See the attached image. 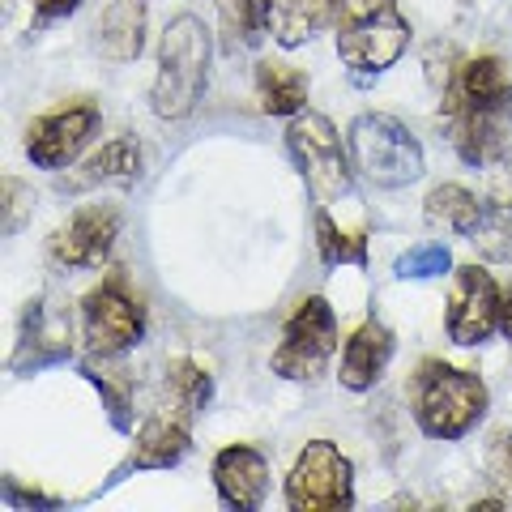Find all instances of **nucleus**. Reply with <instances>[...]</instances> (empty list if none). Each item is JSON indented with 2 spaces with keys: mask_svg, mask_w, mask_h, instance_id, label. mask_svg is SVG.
Listing matches in <instances>:
<instances>
[{
  "mask_svg": "<svg viewBox=\"0 0 512 512\" xmlns=\"http://www.w3.org/2000/svg\"><path fill=\"white\" fill-rule=\"evenodd\" d=\"M410 410L414 423L427 440H461L487 419L491 393L478 372L470 367H453L444 359L419 363V372L410 376Z\"/></svg>",
  "mask_w": 512,
  "mask_h": 512,
  "instance_id": "1",
  "label": "nucleus"
},
{
  "mask_svg": "<svg viewBox=\"0 0 512 512\" xmlns=\"http://www.w3.org/2000/svg\"><path fill=\"white\" fill-rule=\"evenodd\" d=\"M210 86V30L201 18L180 13L158 39V73L150 86V107L158 120H188Z\"/></svg>",
  "mask_w": 512,
  "mask_h": 512,
  "instance_id": "2",
  "label": "nucleus"
},
{
  "mask_svg": "<svg viewBox=\"0 0 512 512\" xmlns=\"http://www.w3.org/2000/svg\"><path fill=\"white\" fill-rule=\"evenodd\" d=\"M346 146L355 171L376 188H406L427 171L423 141L389 111H359L346 128Z\"/></svg>",
  "mask_w": 512,
  "mask_h": 512,
  "instance_id": "3",
  "label": "nucleus"
},
{
  "mask_svg": "<svg viewBox=\"0 0 512 512\" xmlns=\"http://www.w3.org/2000/svg\"><path fill=\"white\" fill-rule=\"evenodd\" d=\"M333 30L342 64L363 77L393 69L410 47V22L397 0H342Z\"/></svg>",
  "mask_w": 512,
  "mask_h": 512,
  "instance_id": "4",
  "label": "nucleus"
},
{
  "mask_svg": "<svg viewBox=\"0 0 512 512\" xmlns=\"http://www.w3.org/2000/svg\"><path fill=\"white\" fill-rule=\"evenodd\" d=\"M346 150L350 146H342L333 120L312 107H303L286 124V154H291L295 171L303 175V184H308V192L320 205L350 197V188H355V158Z\"/></svg>",
  "mask_w": 512,
  "mask_h": 512,
  "instance_id": "5",
  "label": "nucleus"
},
{
  "mask_svg": "<svg viewBox=\"0 0 512 512\" xmlns=\"http://www.w3.org/2000/svg\"><path fill=\"white\" fill-rule=\"evenodd\" d=\"M333 355H338V312L329 308L325 295H308L295 303V312L282 325V342L274 350V376L295 384H316L329 372Z\"/></svg>",
  "mask_w": 512,
  "mask_h": 512,
  "instance_id": "6",
  "label": "nucleus"
},
{
  "mask_svg": "<svg viewBox=\"0 0 512 512\" xmlns=\"http://www.w3.org/2000/svg\"><path fill=\"white\" fill-rule=\"evenodd\" d=\"M282 491L291 512H342L355 504V466L333 440H308Z\"/></svg>",
  "mask_w": 512,
  "mask_h": 512,
  "instance_id": "7",
  "label": "nucleus"
},
{
  "mask_svg": "<svg viewBox=\"0 0 512 512\" xmlns=\"http://www.w3.org/2000/svg\"><path fill=\"white\" fill-rule=\"evenodd\" d=\"M82 338L90 355L124 359L141 338H146V308L128 291V282L116 274L99 282L82 299Z\"/></svg>",
  "mask_w": 512,
  "mask_h": 512,
  "instance_id": "8",
  "label": "nucleus"
},
{
  "mask_svg": "<svg viewBox=\"0 0 512 512\" xmlns=\"http://www.w3.org/2000/svg\"><path fill=\"white\" fill-rule=\"evenodd\" d=\"M103 124V111L94 99H73V103H60L56 111L30 120L26 128V158L35 163L39 171H64L69 163L82 158V150L94 141Z\"/></svg>",
  "mask_w": 512,
  "mask_h": 512,
  "instance_id": "9",
  "label": "nucleus"
},
{
  "mask_svg": "<svg viewBox=\"0 0 512 512\" xmlns=\"http://www.w3.org/2000/svg\"><path fill=\"white\" fill-rule=\"evenodd\" d=\"M500 286L483 265H453L448 286V338L457 346H483L491 333H500Z\"/></svg>",
  "mask_w": 512,
  "mask_h": 512,
  "instance_id": "10",
  "label": "nucleus"
},
{
  "mask_svg": "<svg viewBox=\"0 0 512 512\" xmlns=\"http://www.w3.org/2000/svg\"><path fill=\"white\" fill-rule=\"evenodd\" d=\"M120 239V210L116 205H82L69 214L64 227L47 239V261L56 269H103L111 261V248Z\"/></svg>",
  "mask_w": 512,
  "mask_h": 512,
  "instance_id": "11",
  "label": "nucleus"
},
{
  "mask_svg": "<svg viewBox=\"0 0 512 512\" xmlns=\"http://www.w3.org/2000/svg\"><path fill=\"white\" fill-rule=\"evenodd\" d=\"M73 355V316L56 299H35L22 316L18 350H13V372H43Z\"/></svg>",
  "mask_w": 512,
  "mask_h": 512,
  "instance_id": "12",
  "label": "nucleus"
},
{
  "mask_svg": "<svg viewBox=\"0 0 512 512\" xmlns=\"http://www.w3.org/2000/svg\"><path fill=\"white\" fill-rule=\"evenodd\" d=\"M483 171H487L483 222L470 235V244L487 261H512V146H504Z\"/></svg>",
  "mask_w": 512,
  "mask_h": 512,
  "instance_id": "13",
  "label": "nucleus"
},
{
  "mask_svg": "<svg viewBox=\"0 0 512 512\" xmlns=\"http://www.w3.org/2000/svg\"><path fill=\"white\" fill-rule=\"evenodd\" d=\"M440 116L448 124V141L461 163L470 167H487L495 154L504 150V116L495 111H478L470 103H461L457 94H440Z\"/></svg>",
  "mask_w": 512,
  "mask_h": 512,
  "instance_id": "14",
  "label": "nucleus"
},
{
  "mask_svg": "<svg viewBox=\"0 0 512 512\" xmlns=\"http://www.w3.org/2000/svg\"><path fill=\"white\" fill-rule=\"evenodd\" d=\"M214 491L231 512H256L269 495V461L252 444H227L214 457Z\"/></svg>",
  "mask_w": 512,
  "mask_h": 512,
  "instance_id": "15",
  "label": "nucleus"
},
{
  "mask_svg": "<svg viewBox=\"0 0 512 512\" xmlns=\"http://www.w3.org/2000/svg\"><path fill=\"white\" fill-rule=\"evenodd\" d=\"M192 448V419L175 414L167 406H154L150 419L141 423V431L133 436V453L120 466V474L128 470H171L180 466Z\"/></svg>",
  "mask_w": 512,
  "mask_h": 512,
  "instance_id": "16",
  "label": "nucleus"
},
{
  "mask_svg": "<svg viewBox=\"0 0 512 512\" xmlns=\"http://www.w3.org/2000/svg\"><path fill=\"white\" fill-rule=\"evenodd\" d=\"M393 350H397L393 329L384 325V320L367 316L363 325L346 338V346H342V367H338L342 389H350V393L376 389L380 376L389 372V363H393Z\"/></svg>",
  "mask_w": 512,
  "mask_h": 512,
  "instance_id": "17",
  "label": "nucleus"
},
{
  "mask_svg": "<svg viewBox=\"0 0 512 512\" xmlns=\"http://www.w3.org/2000/svg\"><path fill=\"white\" fill-rule=\"evenodd\" d=\"M338 5L342 0H261L265 35L286 52H295L338 22Z\"/></svg>",
  "mask_w": 512,
  "mask_h": 512,
  "instance_id": "18",
  "label": "nucleus"
},
{
  "mask_svg": "<svg viewBox=\"0 0 512 512\" xmlns=\"http://www.w3.org/2000/svg\"><path fill=\"white\" fill-rule=\"evenodd\" d=\"M444 90L478 111L504 116L512 107V64L500 56H474L457 69V77H444Z\"/></svg>",
  "mask_w": 512,
  "mask_h": 512,
  "instance_id": "19",
  "label": "nucleus"
},
{
  "mask_svg": "<svg viewBox=\"0 0 512 512\" xmlns=\"http://www.w3.org/2000/svg\"><path fill=\"white\" fill-rule=\"evenodd\" d=\"M146 0H111L94 22V47L107 60H137L141 47H146Z\"/></svg>",
  "mask_w": 512,
  "mask_h": 512,
  "instance_id": "20",
  "label": "nucleus"
},
{
  "mask_svg": "<svg viewBox=\"0 0 512 512\" xmlns=\"http://www.w3.org/2000/svg\"><path fill=\"white\" fill-rule=\"evenodd\" d=\"M77 376L90 380L94 389H99V397H103V410H107L111 427H116L120 436H133V419H137L133 397H137V384H133V376H128L124 367H120V359L90 355V359L77 363Z\"/></svg>",
  "mask_w": 512,
  "mask_h": 512,
  "instance_id": "21",
  "label": "nucleus"
},
{
  "mask_svg": "<svg viewBox=\"0 0 512 512\" xmlns=\"http://www.w3.org/2000/svg\"><path fill=\"white\" fill-rule=\"evenodd\" d=\"M308 73L295 69V64L282 60H261L256 64V103H261L265 116L291 120L308 107Z\"/></svg>",
  "mask_w": 512,
  "mask_h": 512,
  "instance_id": "22",
  "label": "nucleus"
},
{
  "mask_svg": "<svg viewBox=\"0 0 512 512\" xmlns=\"http://www.w3.org/2000/svg\"><path fill=\"white\" fill-rule=\"evenodd\" d=\"M210 397H214V380L197 359L184 355V359L167 363L163 384H158V406L184 414V419H197V414L210 406Z\"/></svg>",
  "mask_w": 512,
  "mask_h": 512,
  "instance_id": "23",
  "label": "nucleus"
},
{
  "mask_svg": "<svg viewBox=\"0 0 512 512\" xmlns=\"http://www.w3.org/2000/svg\"><path fill=\"white\" fill-rule=\"evenodd\" d=\"M423 218L436 231L470 239L478 231V222H483V197H474L466 184H436L423 201Z\"/></svg>",
  "mask_w": 512,
  "mask_h": 512,
  "instance_id": "24",
  "label": "nucleus"
},
{
  "mask_svg": "<svg viewBox=\"0 0 512 512\" xmlns=\"http://www.w3.org/2000/svg\"><path fill=\"white\" fill-rule=\"evenodd\" d=\"M141 180V150L133 137H111L82 163V180L77 184H137Z\"/></svg>",
  "mask_w": 512,
  "mask_h": 512,
  "instance_id": "25",
  "label": "nucleus"
},
{
  "mask_svg": "<svg viewBox=\"0 0 512 512\" xmlns=\"http://www.w3.org/2000/svg\"><path fill=\"white\" fill-rule=\"evenodd\" d=\"M316 252L325 269L338 265H367V235L363 231H342L338 222L329 218V210L320 205L316 210Z\"/></svg>",
  "mask_w": 512,
  "mask_h": 512,
  "instance_id": "26",
  "label": "nucleus"
},
{
  "mask_svg": "<svg viewBox=\"0 0 512 512\" xmlns=\"http://www.w3.org/2000/svg\"><path fill=\"white\" fill-rule=\"evenodd\" d=\"M483 474H487L491 495H500L504 504H512V427H500V431L487 436Z\"/></svg>",
  "mask_w": 512,
  "mask_h": 512,
  "instance_id": "27",
  "label": "nucleus"
},
{
  "mask_svg": "<svg viewBox=\"0 0 512 512\" xmlns=\"http://www.w3.org/2000/svg\"><path fill=\"white\" fill-rule=\"evenodd\" d=\"M397 278H414V282H423V278H444V274H453V252H448V244H414L410 252L397 256Z\"/></svg>",
  "mask_w": 512,
  "mask_h": 512,
  "instance_id": "28",
  "label": "nucleus"
},
{
  "mask_svg": "<svg viewBox=\"0 0 512 512\" xmlns=\"http://www.w3.org/2000/svg\"><path fill=\"white\" fill-rule=\"evenodd\" d=\"M222 30L239 43H256L265 35V22H261V0H214Z\"/></svg>",
  "mask_w": 512,
  "mask_h": 512,
  "instance_id": "29",
  "label": "nucleus"
},
{
  "mask_svg": "<svg viewBox=\"0 0 512 512\" xmlns=\"http://www.w3.org/2000/svg\"><path fill=\"white\" fill-rule=\"evenodd\" d=\"M5 197H9V205H5V235H18L26 227L30 210H35V192L9 175V180H5Z\"/></svg>",
  "mask_w": 512,
  "mask_h": 512,
  "instance_id": "30",
  "label": "nucleus"
},
{
  "mask_svg": "<svg viewBox=\"0 0 512 512\" xmlns=\"http://www.w3.org/2000/svg\"><path fill=\"white\" fill-rule=\"evenodd\" d=\"M5 504L9 508H56L60 500H52V495H39V491H22L13 478H5Z\"/></svg>",
  "mask_w": 512,
  "mask_h": 512,
  "instance_id": "31",
  "label": "nucleus"
},
{
  "mask_svg": "<svg viewBox=\"0 0 512 512\" xmlns=\"http://www.w3.org/2000/svg\"><path fill=\"white\" fill-rule=\"evenodd\" d=\"M82 9V0H39V26L43 22H56V18H69V13Z\"/></svg>",
  "mask_w": 512,
  "mask_h": 512,
  "instance_id": "32",
  "label": "nucleus"
},
{
  "mask_svg": "<svg viewBox=\"0 0 512 512\" xmlns=\"http://www.w3.org/2000/svg\"><path fill=\"white\" fill-rule=\"evenodd\" d=\"M500 333L512 342V286H504V295H500Z\"/></svg>",
  "mask_w": 512,
  "mask_h": 512,
  "instance_id": "33",
  "label": "nucleus"
}]
</instances>
